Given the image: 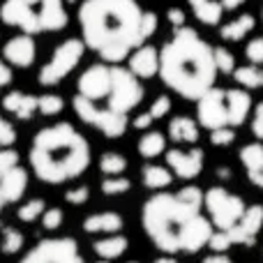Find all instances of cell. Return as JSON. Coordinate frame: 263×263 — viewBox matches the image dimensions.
I'll list each match as a JSON object with an SVG mask.
<instances>
[{
    "instance_id": "6da1fadb",
    "label": "cell",
    "mask_w": 263,
    "mask_h": 263,
    "mask_svg": "<svg viewBox=\"0 0 263 263\" xmlns=\"http://www.w3.org/2000/svg\"><path fill=\"white\" fill-rule=\"evenodd\" d=\"M203 192L185 187L178 194H155L143 203L141 224L162 254H196L213 236V224L201 213Z\"/></svg>"
},
{
    "instance_id": "7a4b0ae2",
    "label": "cell",
    "mask_w": 263,
    "mask_h": 263,
    "mask_svg": "<svg viewBox=\"0 0 263 263\" xmlns=\"http://www.w3.org/2000/svg\"><path fill=\"white\" fill-rule=\"evenodd\" d=\"M79 21L86 44L104 60H123L139 44L141 9L134 0H86Z\"/></svg>"
},
{
    "instance_id": "3957f363",
    "label": "cell",
    "mask_w": 263,
    "mask_h": 263,
    "mask_svg": "<svg viewBox=\"0 0 263 263\" xmlns=\"http://www.w3.org/2000/svg\"><path fill=\"white\" fill-rule=\"evenodd\" d=\"M213 51L190 28L176 32L171 42L162 49L159 74L164 83L178 90L187 100H199L213 88L215 81Z\"/></svg>"
},
{
    "instance_id": "277c9868",
    "label": "cell",
    "mask_w": 263,
    "mask_h": 263,
    "mask_svg": "<svg viewBox=\"0 0 263 263\" xmlns=\"http://www.w3.org/2000/svg\"><path fill=\"white\" fill-rule=\"evenodd\" d=\"M90 164V145L72 125L60 123L32 139L30 166L42 182L60 185L79 178Z\"/></svg>"
},
{
    "instance_id": "5b68a950",
    "label": "cell",
    "mask_w": 263,
    "mask_h": 263,
    "mask_svg": "<svg viewBox=\"0 0 263 263\" xmlns=\"http://www.w3.org/2000/svg\"><path fill=\"white\" fill-rule=\"evenodd\" d=\"M261 227H263V205L261 203L250 205V208H245V215L240 217L238 224H233L227 231L213 233L208 240V247L213 252L224 254V252L233 245H254Z\"/></svg>"
},
{
    "instance_id": "8992f818",
    "label": "cell",
    "mask_w": 263,
    "mask_h": 263,
    "mask_svg": "<svg viewBox=\"0 0 263 263\" xmlns=\"http://www.w3.org/2000/svg\"><path fill=\"white\" fill-rule=\"evenodd\" d=\"M203 205L210 215V224L217 231H227L233 224H238L247 208L240 196L227 192L224 187H210L203 194Z\"/></svg>"
},
{
    "instance_id": "52a82bcc",
    "label": "cell",
    "mask_w": 263,
    "mask_h": 263,
    "mask_svg": "<svg viewBox=\"0 0 263 263\" xmlns=\"http://www.w3.org/2000/svg\"><path fill=\"white\" fill-rule=\"evenodd\" d=\"M18 263H86L74 238H44L26 252Z\"/></svg>"
},
{
    "instance_id": "ba28073f",
    "label": "cell",
    "mask_w": 263,
    "mask_h": 263,
    "mask_svg": "<svg viewBox=\"0 0 263 263\" xmlns=\"http://www.w3.org/2000/svg\"><path fill=\"white\" fill-rule=\"evenodd\" d=\"M143 100V88L134 79L132 72L111 69V90H109V111L127 114Z\"/></svg>"
},
{
    "instance_id": "9c48e42d",
    "label": "cell",
    "mask_w": 263,
    "mask_h": 263,
    "mask_svg": "<svg viewBox=\"0 0 263 263\" xmlns=\"http://www.w3.org/2000/svg\"><path fill=\"white\" fill-rule=\"evenodd\" d=\"M81 55H83V44L79 40H67L65 44H60L58 49H55L51 63L42 67L40 83H44V86H53V83H58L60 79H65L74 67H77V63L81 60Z\"/></svg>"
},
{
    "instance_id": "30bf717a",
    "label": "cell",
    "mask_w": 263,
    "mask_h": 263,
    "mask_svg": "<svg viewBox=\"0 0 263 263\" xmlns=\"http://www.w3.org/2000/svg\"><path fill=\"white\" fill-rule=\"evenodd\" d=\"M199 123L208 129L227 127V104H224L222 90H208L199 102Z\"/></svg>"
},
{
    "instance_id": "8fae6325",
    "label": "cell",
    "mask_w": 263,
    "mask_h": 263,
    "mask_svg": "<svg viewBox=\"0 0 263 263\" xmlns=\"http://www.w3.org/2000/svg\"><path fill=\"white\" fill-rule=\"evenodd\" d=\"M109 90H111V69L104 67V65H92L79 79V92H81V97H86L90 102L106 97Z\"/></svg>"
},
{
    "instance_id": "7c38bea8",
    "label": "cell",
    "mask_w": 263,
    "mask_h": 263,
    "mask_svg": "<svg viewBox=\"0 0 263 263\" xmlns=\"http://www.w3.org/2000/svg\"><path fill=\"white\" fill-rule=\"evenodd\" d=\"M166 162L168 166L176 171L178 178L182 180H192L203 171V150L201 148H192V150H168L166 153Z\"/></svg>"
},
{
    "instance_id": "4fadbf2b",
    "label": "cell",
    "mask_w": 263,
    "mask_h": 263,
    "mask_svg": "<svg viewBox=\"0 0 263 263\" xmlns=\"http://www.w3.org/2000/svg\"><path fill=\"white\" fill-rule=\"evenodd\" d=\"M0 16L7 26H18L32 35V32L40 30V23H37V14L32 12V5H28L26 0H5L3 9H0Z\"/></svg>"
},
{
    "instance_id": "5bb4252c",
    "label": "cell",
    "mask_w": 263,
    "mask_h": 263,
    "mask_svg": "<svg viewBox=\"0 0 263 263\" xmlns=\"http://www.w3.org/2000/svg\"><path fill=\"white\" fill-rule=\"evenodd\" d=\"M28 187V173L23 166H14L0 173V210L9 203H16Z\"/></svg>"
},
{
    "instance_id": "9a60e30c",
    "label": "cell",
    "mask_w": 263,
    "mask_h": 263,
    "mask_svg": "<svg viewBox=\"0 0 263 263\" xmlns=\"http://www.w3.org/2000/svg\"><path fill=\"white\" fill-rule=\"evenodd\" d=\"M125 227V219L118 213H97L83 219V231L86 233H102V236H114L120 233Z\"/></svg>"
},
{
    "instance_id": "2e32d148",
    "label": "cell",
    "mask_w": 263,
    "mask_h": 263,
    "mask_svg": "<svg viewBox=\"0 0 263 263\" xmlns=\"http://www.w3.org/2000/svg\"><path fill=\"white\" fill-rule=\"evenodd\" d=\"M5 58L12 65H16V67H28V65H32V60H35V42L28 35L14 37V40L7 42V46H5Z\"/></svg>"
},
{
    "instance_id": "e0dca14e",
    "label": "cell",
    "mask_w": 263,
    "mask_h": 263,
    "mask_svg": "<svg viewBox=\"0 0 263 263\" xmlns=\"http://www.w3.org/2000/svg\"><path fill=\"white\" fill-rule=\"evenodd\" d=\"M40 5H42V9L37 14L40 30H60L67 23L63 0H40Z\"/></svg>"
},
{
    "instance_id": "ac0fdd59",
    "label": "cell",
    "mask_w": 263,
    "mask_h": 263,
    "mask_svg": "<svg viewBox=\"0 0 263 263\" xmlns=\"http://www.w3.org/2000/svg\"><path fill=\"white\" fill-rule=\"evenodd\" d=\"M90 125L102 129V134H106L109 139H118V136H123L125 129H127V116L116 114V111H109V109H104V111L97 109Z\"/></svg>"
},
{
    "instance_id": "d6986e66",
    "label": "cell",
    "mask_w": 263,
    "mask_h": 263,
    "mask_svg": "<svg viewBox=\"0 0 263 263\" xmlns=\"http://www.w3.org/2000/svg\"><path fill=\"white\" fill-rule=\"evenodd\" d=\"M240 162L245 164L247 178L263 190V145L250 143L240 150Z\"/></svg>"
},
{
    "instance_id": "ffe728a7",
    "label": "cell",
    "mask_w": 263,
    "mask_h": 263,
    "mask_svg": "<svg viewBox=\"0 0 263 263\" xmlns=\"http://www.w3.org/2000/svg\"><path fill=\"white\" fill-rule=\"evenodd\" d=\"M127 247H129V240L125 236H120V233L104 236V238H100V240L92 242L95 254L104 261H114V259H118V256H123L125 252H127Z\"/></svg>"
},
{
    "instance_id": "44dd1931",
    "label": "cell",
    "mask_w": 263,
    "mask_h": 263,
    "mask_svg": "<svg viewBox=\"0 0 263 263\" xmlns=\"http://www.w3.org/2000/svg\"><path fill=\"white\" fill-rule=\"evenodd\" d=\"M224 104H227V118L231 125H242L250 114V95L242 90H231L224 95Z\"/></svg>"
},
{
    "instance_id": "7402d4cb",
    "label": "cell",
    "mask_w": 263,
    "mask_h": 263,
    "mask_svg": "<svg viewBox=\"0 0 263 263\" xmlns=\"http://www.w3.org/2000/svg\"><path fill=\"white\" fill-rule=\"evenodd\" d=\"M3 106L9 114L16 116V118L28 120V118H32V114L37 111V100L30 95H23V92H9L3 100Z\"/></svg>"
},
{
    "instance_id": "603a6c76",
    "label": "cell",
    "mask_w": 263,
    "mask_h": 263,
    "mask_svg": "<svg viewBox=\"0 0 263 263\" xmlns=\"http://www.w3.org/2000/svg\"><path fill=\"white\" fill-rule=\"evenodd\" d=\"M132 72L136 74V77H153L155 72H157V51L153 49V46H143V49H139L134 55H132Z\"/></svg>"
},
{
    "instance_id": "cb8c5ba5",
    "label": "cell",
    "mask_w": 263,
    "mask_h": 263,
    "mask_svg": "<svg viewBox=\"0 0 263 263\" xmlns=\"http://www.w3.org/2000/svg\"><path fill=\"white\" fill-rule=\"evenodd\" d=\"M168 134L176 143H196L199 141V129H196L194 120L190 118H173L168 125Z\"/></svg>"
},
{
    "instance_id": "d4e9b609",
    "label": "cell",
    "mask_w": 263,
    "mask_h": 263,
    "mask_svg": "<svg viewBox=\"0 0 263 263\" xmlns=\"http://www.w3.org/2000/svg\"><path fill=\"white\" fill-rule=\"evenodd\" d=\"M173 182V176L168 168L164 166H145L143 168V185L148 187V190H164V187H168Z\"/></svg>"
},
{
    "instance_id": "484cf974",
    "label": "cell",
    "mask_w": 263,
    "mask_h": 263,
    "mask_svg": "<svg viewBox=\"0 0 263 263\" xmlns=\"http://www.w3.org/2000/svg\"><path fill=\"white\" fill-rule=\"evenodd\" d=\"M23 242H26L23 233L18 231V229H14V227H7V229H3V242H0V252H3V254H7V256L18 254V252L23 250Z\"/></svg>"
},
{
    "instance_id": "4316f807",
    "label": "cell",
    "mask_w": 263,
    "mask_h": 263,
    "mask_svg": "<svg viewBox=\"0 0 263 263\" xmlns=\"http://www.w3.org/2000/svg\"><path fill=\"white\" fill-rule=\"evenodd\" d=\"M254 28V18L250 16V14H245V16H240L238 21H233V23H229V26H224L222 28V37L224 40H233V42H238V40H242V37L247 35V32Z\"/></svg>"
},
{
    "instance_id": "83f0119b",
    "label": "cell",
    "mask_w": 263,
    "mask_h": 263,
    "mask_svg": "<svg viewBox=\"0 0 263 263\" xmlns=\"http://www.w3.org/2000/svg\"><path fill=\"white\" fill-rule=\"evenodd\" d=\"M164 145H166V141H164V136L159 134V132H150V134H145L143 139L139 141V153L143 155V157H157V155L164 153Z\"/></svg>"
},
{
    "instance_id": "f1b7e54d",
    "label": "cell",
    "mask_w": 263,
    "mask_h": 263,
    "mask_svg": "<svg viewBox=\"0 0 263 263\" xmlns=\"http://www.w3.org/2000/svg\"><path fill=\"white\" fill-rule=\"evenodd\" d=\"M100 168L106 176H120V173L127 168V159L118 153H106V155H102V159H100Z\"/></svg>"
},
{
    "instance_id": "f546056e",
    "label": "cell",
    "mask_w": 263,
    "mask_h": 263,
    "mask_svg": "<svg viewBox=\"0 0 263 263\" xmlns=\"http://www.w3.org/2000/svg\"><path fill=\"white\" fill-rule=\"evenodd\" d=\"M44 210H46L44 201H42V199H30L28 203H23L21 208L16 210V215H18V219H21V222L30 224V222H35V219H40Z\"/></svg>"
},
{
    "instance_id": "4dcf8cb0",
    "label": "cell",
    "mask_w": 263,
    "mask_h": 263,
    "mask_svg": "<svg viewBox=\"0 0 263 263\" xmlns=\"http://www.w3.org/2000/svg\"><path fill=\"white\" fill-rule=\"evenodd\" d=\"M196 16L201 18L203 23H219V16H222V5L219 3H213V0H203L199 7H194Z\"/></svg>"
},
{
    "instance_id": "1f68e13d",
    "label": "cell",
    "mask_w": 263,
    "mask_h": 263,
    "mask_svg": "<svg viewBox=\"0 0 263 263\" xmlns=\"http://www.w3.org/2000/svg\"><path fill=\"white\" fill-rule=\"evenodd\" d=\"M236 79L247 88H259V86H263V69L240 67V69H236Z\"/></svg>"
},
{
    "instance_id": "d6a6232c",
    "label": "cell",
    "mask_w": 263,
    "mask_h": 263,
    "mask_svg": "<svg viewBox=\"0 0 263 263\" xmlns=\"http://www.w3.org/2000/svg\"><path fill=\"white\" fill-rule=\"evenodd\" d=\"M132 182L127 178H120V176H109L106 180H102V192L109 196H116V194H125L129 192Z\"/></svg>"
},
{
    "instance_id": "836d02e7",
    "label": "cell",
    "mask_w": 263,
    "mask_h": 263,
    "mask_svg": "<svg viewBox=\"0 0 263 263\" xmlns=\"http://www.w3.org/2000/svg\"><path fill=\"white\" fill-rule=\"evenodd\" d=\"M40 219H42V227H44L46 231H58L65 222V215L60 208H46Z\"/></svg>"
},
{
    "instance_id": "e575fe53",
    "label": "cell",
    "mask_w": 263,
    "mask_h": 263,
    "mask_svg": "<svg viewBox=\"0 0 263 263\" xmlns=\"http://www.w3.org/2000/svg\"><path fill=\"white\" fill-rule=\"evenodd\" d=\"M37 109H40L44 116H55L63 111V100L55 95H44L37 100Z\"/></svg>"
},
{
    "instance_id": "d590c367",
    "label": "cell",
    "mask_w": 263,
    "mask_h": 263,
    "mask_svg": "<svg viewBox=\"0 0 263 263\" xmlns=\"http://www.w3.org/2000/svg\"><path fill=\"white\" fill-rule=\"evenodd\" d=\"M213 63H215V67L219 69V72H227V74H231V69H233V55L229 53L227 49H215L213 51Z\"/></svg>"
},
{
    "instance_id": "8d00e7d4",
    "label": "cell",
    "mask_w": 263,
    "mask_h": 263,
    "mask_svg": "<svg viewBox=\"0 0 263 263\" xmlns=\"http://www.w3.org/2000/svg\"><path fill=\"white\" fill-rule=\"evenodd\" d=\"M155 28H157V16L150 12L141 14V23H139V42L148 40L150 35L155 32Z\"/></svg>"
},
{
    "instance_id": "74e56055",
    "label": "cell",
    "mask_w": 263,
    "mask_h": 263,
    "mask_svg": "<svg viewBox=\"0 0 263 263\" xmlns=\"http://www.w3.org/2000/svg\"><path fill=\"white\" fill-rule=\"evenodd\" d=\"M88 199H90V190L88 187H77V190H69L65 194V201L72 205H83Z\"/></svg>"
},
{
    "instance_id": "f35d334b",
    "label": "cell",
    "mask_w": 263,
    "mask_h": 263,
    "mask_svg": "<svg viewBox=\"0 0 263 263\" xmlns=\"http://www.w3.org/2000/svg\"><path fill=\"white\" fill-rule=\"evenodd\" d=\"M14 166H18V155L9 148H0V173L9 171Z\"/></svg>"
},
{
    "instance_id": "ab89813d",
    "label": "cell",
    "mask_w": 263,
    "mask_h": 263,
    "mask_svg": "<svg viewBox=\"0 0 263 263\" xmlns=\"http://www.w3.org/2000/svg\"><path fill=\"white\" fill-rule=\"evenodd\" d=\"M16 141V132L5 118H0V148H7Z\"/></svg>"
},
{
    "instance_id": "60d3db41",
    "label": "cell",
    "mask_w": 263,
    "mask_h": 263,
    "mask_svg": "<svg viewBox=\"0 0 263 263\" xmlns=\"http://www.w3.org/2000/svg\"><path fill=\"white\" fill-rule=\"evenodd\" d=\"M233 139H236V134L229 127L213 129V134H210V141H213L215 145H229V143H233Z\"/></svg>"
},
{
    "instance_id": "b9f144b4",
    "label": "cell",
    "mask_w": 263,
    "mask_h": 263,
    "mask_svg": "<svg viewBox=\"0 0 263 263\" xmlns=\"http://www.w3.org/2000/svg\"><path fill=\"white\" fill-rule=\"evenodd\" d=\"M168 109H171V100L168 97H159V100H155L153 102V106H150V118H162V116H166L168 114Z\"/></svg>"
},
{
    "instance_id": "7bdbcfd3",
    "label": "cell",
    "mask_w": 263,
    "mask_h": 263,
    "mask_svg": "<svg viewBox=\"0 0 263 263\" xmlns=\"http://www.w3.org/2000/svg\"><path fill=\"white\" fill-rule=\"evenodd\" d=\"M245 55L252 60V63H263V40H254L247 44Z\"/></svg>"
},
{
    "instance_id": "ee69618b",
    "label": "cell",
    "mask_w": 263,
    "mask_h": 263,
    "mask_svg": "<svg viewBox=\"0 0 263 263\" xmlns=\"http://www.w3.org/2000/svg\"><path fill=\"white\" fill-rule=\"evenodd\" d=\"M252 129H254V134L263 139V104H259V109H256V116H254V123H252Z\"/></svg>"
},
{
    "instance_id": "f6af8a7d",
    "label": "cell",
    "mask_w": 263,
    "mask_h": 263,
    "mask_svg": "<svg viewBox=\"0 0 263 263\" xmlns=\"http://www.w3.org/2000/svg\"><path fill=\"white\" fill-rule=\"evenodd\" d=\"M201 263H233V259H229L227 254H219V252H213V254L205 256Z\"/></svg>"
},
{
    "instance_id": "bcb514c9",
    "label": "cell",
    "mask_w": 263,
    "mask_h": 263,
    "mask_svg": "<svg viewBox=\"0 0 263 263\" xmlns=\"http://www.w3.org/2000/svg\"><path fill=\"white\" fill-rule=\"evenodd\" d=\"M9 81H12V72H9V67L3 63V60H0V88L7 86Z\"/></svg>"
},
{
    "instance_id": "7dc6e473",
    "label": "cell",
    "mask_w": 263,
    "mask_h": 263,
    "mask_svg": "<svg viewBox=\"0 0 263 263\" xmlns=\"http://www.w3.org/2000/svg\"><path fill=\"white\" fill-rule=\"evenodd\" d=\"M150 123H153V118H150L148 114H143V116H139V118H134V127H136V129L150 127Z\"/></svg>"
},
{
    "instance_id": "c3c4849f",
    "label": "cell",
    "mask_w": 263,
    "mask_h": 263,
    "mask_svg": "<svg viewBox=\"0 0 263 263\" xmlns=\"http://www.w3.org/2000/svg\"><path fill=\"white\" fill-rule=\"evenodd\" d=\"M168 21L176 23V26H182V21H185V16H182L180 9H168Z\"/></svg>"
},
{
    "instance_id": "681fc988",
    "label": "cell",
    "mask_w": 263,
    "mask_h": 263,
    "mask_svg": "<svg viewBox=\"0 0 263 263\" xmlns=\"http://www.w3.org/2000/svg\"><path fill=\"white\" fill-rule=\"evenodd\" d=\"M153 263H178L176 256H171V254H162V256H157Z\"/></svg>"
},
{
    "instance_id": "f907efd6",
    "label": "cell",
    "mask_w": 263,
    "mask_h": 263,
    "mask_svg": "<svg viewBox=\"0 0 263 263\" xmlns=\"http://www.w3.org/2000/svg\"><path fill=\"white\" fill-rule=\"evenodd\" d=\"M245 0H222V5L224 7H229V9H233V7H238V5H242Z\"/></svg>"
},
{
    "instance_id": "816d5d0a",
    "label": "cell",
    "mask_w": 263,
    "mask_h": 263,
    "mask_svg": "<svg viewBox=\"0 0 263 263\" xmlns=\"http://www.w3.org/2000/svg\"><path fill=\"white\" fill-rule=\"evenodd\" d=\"M201 3H203V0H190V5H192V7H199Z\"/></svg>"
},
{
    "instance_id": "f5cc1de1",
    "label": "cell",
    "mask_w": 263,
    "mask_h": 263,
    "mask_svg": "<svg viewBox=\"0 0 263 263\" xmlns=\"http://www.w3.org/2000/svg\"><path fill=\"white\" fill-rule=\"evenodd\" d=\"M26 3L28 5H35V3H40V0H26Z\"/></svg>"
},
{
    "instance_id": "db71d44e",
    "label": "cell",
    "mask_w": 263,
    "mask_h": 263,
    "mask_svg": "<svg viewBox=\"0 0 263 263\" xmlns=\"http://www.w3.org/2000/svg\"><path fill=\"white\" fill-rule=\"evenodd\" d=\"M95 263H111V261H104V259H100V261H95Z\"/></svg>"
},
{
    "instance_id": "11a10c76",
    "label": "cell",
    "mask_w": 263,
    "mask_h": 263,
    "mask_svg": "<svg viewBox=\"0 0 263 263\" xmlns=\"http://www.w3.org/2000/svg\"><path fill=\"white\" fill-rule=\"evenodd\" d=\"M127 263H141V261H127Z\"/></svg>"
}]
</instances>
